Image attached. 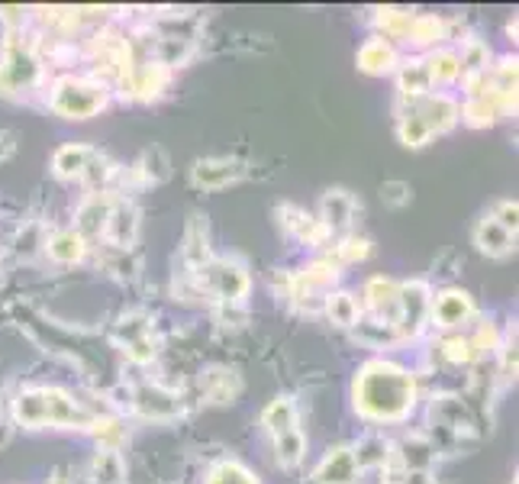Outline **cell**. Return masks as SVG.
<instances>
[{
  "mask_svg": "<svg viewBox=\"0 0 519 484\" xmlns=\"http://www.w3.org/2000/svg\"><path fill=\"white\" fill-rule=\"evenodd\" d=\"M355 397L368 417L397 419L413 407V378L403 368L375 362L355 381Z\"/></svg>",
  "mask_w": 519,
  "mask_h": 484,
  "instance_id": "cell-1",
  "label": "cell"
},
{
  "mask_svg": "<svg viewBox=\"0 0 519 484\" xmlns=\"http://www.w3.org/2000/svg\"><path fill=\"white\" fill-rule=\"evenodd\" d=\"M20 419L42 427V423H88V413L58 391H32L20 397Z\"/></svg>",
  "mask_w": 519,
  "mask_h": 484,
  "instance_id": "cell-2",
  "label": "cell"
},
{
  "mask_svg": "<svg viewBox=\"0 0 519 484\" xmlns=\"http://www.w3.org/2000/svg\"><path fill=\"white\" fill-rule=\"evenodd\" d=\"M52 107L65 117H91L97 113V107H104V91L97 88V84H84V81H62L52 97Z\"/></svg>",
  "mask_w": 519,
  "mask_h": 484,
  "instance_id": "cell-3",
  "label": "cell"
},
{
  "mask_svg": "<svg viewBox=\"0 0 519 484\" xmlns=\"http://www.w3.org/2000/svg\"><path fill=\"white\" fill-rule=\"evenodd\" d=\"M242 165L239 161H229V159H210V161H200L197 169H194V181L203 187H223L229 181L242 175Z\"/></svg>",
  "mask_w": 519,
  "mask_h": 484,
  "instance_id": "cell-4",
  "label": "cell"
},
{
  "mask_svg": "<svg viewBox=\"0 0 519 484\" xmlns=\"http://www.w3.org/2000/svg\"><path fill=\"white\" fill-rule=\"evenodd\" d=\"M359 475V465H355V455L349 449L329 452L326 462L320 468V481L323 484H351Z\"/></svg>",
  "mask_w": 519,
  "mask_h": 484,
  "instance_id": "cell-5",
  "label": "cell"
},
{
  "mask_svg": "<svg viewBox=\"0 0 519 484\" xmlns=\"http://www.w3.org/2000/svg\"><path fill=\"white\" fill-rule=\"evenodd\" d=\"M210 284H213L223 298H242L248 288V278L239 265H229V262H216L210 268Z\"/></svg>",
  "mask_w": 519,
  "mask_h": 484,
  "instance_id": "cell-6",
  "label": "cell"
},
{
  "mask_svg": "<svg viewBox=\"0 0 519 484\" xmlns=\"http://www.w3.org/2000/svg\"><path fill=\"white\" fill-rule=\"evenodd\" d=\"M432 314H436V320H439L442 326H458V323L468 320V314H471V300H468V294L445 290V294L436 300Z\"/></svg>",
  "mask_w": 519,
  "mask_h": 484,
  "instance_id": "cell-7",
  "label": "cell"
},
{
  "mask_svg": "<svg viewBox=\"0 0 519 484\" xmlns=\"http://www.w3.org/2000/svg\"><path fill=\"white\" fill-rule=\"evenodd\" d=\"M400 307H403V314H407V333H416L420 320H423V310L429 307V298H426V284L413 281L407 288L400 290Z\"/></svg>",
  "mask_w": 519,
  "mask_h": 484,
  "instance_id": "cell-8",
  "label": "cell"
},
{
  "mask_svg": "<svg viewBox=\"0 0 519 484\" xmlns=\"http://www.w3.org/2000/svg\"><path fill=\"white\" fill-rule=\"evenodd\" d=\"M136 403L145 413H152V417H171V413L177 411V397L165 394V391H159V387H139Z\"/></svg>",
  "mask_w": 519,
  "mask_h": 484,
  "instance_id": "cell-9",
  "label": "cell"
},
{
  "mask_svg": "<svg viewBox=\"0 0 519 484\" xmlns=\"http://www.w3.org/2000/svg\"><path fill=\"white\" fill-rule=\"evenodd\" d=\"M478 242L480 249L490 252V255H500V252L510 249V229H504V226L497 223V220H484L478 229Z\"/></svg>",
  "mask_w": 519,
  "mask_h": 484,
  "instance_id": "cell-10",
  "label": "cell"
},
{
  "mask_svg": "<svg viewBox=\"0 0 519 484\" xmlns=\"http://www.w3.org/2000/svg\"><path fill=\"white\" fill-rule=\"evenodd\" d=\"M107 229H110V239L117 242V246H126V242H133V236H136V213L129 207H120L117 213L107 217Z\"/></svg>",
  "mask_w": 519,
  "mask_h": 484,
  "instance_id": "cell-11",
  "label": "cell"
},
{
  "mask_svg": "<svg viewBox=\"0 0 519 484\" xmlns=\"http://www.w3.org/2000/svg\"><path fill=\"white\" fill-rule=\"evenodd\" d=\"M351 217V197L345 191H329L323 201V220L329 226H345Z\"/></svg>",
  "mask_w": 519,
  "mask_h": 484,
  "instance_id": "cell-12",
  "label": "cell"
},
{
  "mask_svg": "<svg viewBox=\"0 0 519 484\" xmlns=\"http://www.w3.org/2000/svg\"><path fill=\"white\" fill-rule=\"evenodd\" d=\"M88 159H91V149H84V145H65L56 155V169L58 175H78V171L88 169Z\"/></svg>",
  "mask_w": 519,
  "mask_h": 484,
  "instance_id": "cell-13",
  "label": "cell"
},
{
  "mask_svg": "<svg viewBox=\"0 0 519 484\" xmlns=\"http://www.w3.org/2000/svg\"><path fill=\"white\" fill-rule=\"evenodd\" d=\"M84 252V239L78 233H58L48 242V255L58 258V262H74Z\"/></svg>",
  "mask_w": 519,
  "mask_h": 484,
  "instance_id": "cell-14",
  "label": "cell"
},
{
  "mask_svg": "<svg viewBox=\"0 0 519 484\" xmlns=\"http://www.w3.org/2000/svg\"><path fill=\"white\" fill-rule=\"evenodd\" d=\"M391 65H394V52L387 42L375 39L361 48V68H368V72H387Z\"/></svg>",
  "mask_w": 519,
  "mask_h": 484,
  "instance_id": "cell-15",
  "label": "cell"
},
{
  "mask_svg": "<svg viewBox=\"0 0 519 484\" xmlns=\"http://www.w3.org/2000/svg\"><path fill=\"white\" fill-rule=\"evenodd\" d=\"M264 423L274 429V433H288V429H294V403L290 401H274L272 407H268V413H264Z\"/></svg>",
  "mask_w": 519,
  "mask_h": 484,
  "instance_id": "cell-16",
  "label": "cell"
},
{
  "mask_svg": "<svg viewBox=\"0 0 519 484\" xmlns=\"http://www.w3.org/2000/svg\"><path fill=\"white\" fill-rule=\"evenodd\" d=\"M355 455V465H377V462L387 459V443L384 439H377V436H371V439H365V443L359 445V452H351Z\"/></svg>",
  "mask_w": 519,
  "mask_h": 484,
  "instance_id": "cell-17",
  "label": "cell"
},
{
  "mask_svg": "<svg viewBox=\"0 0 519 484\" xmlns=\"http://www.w3.org/2000/svg\"><path fill=\"white\" fill-rule=\"evenodd\" d=\"M278 455L284 465H294L300 455H304V436L297 433V429H288V433L278 436Z\"/></svg>",
  "mask_w": 519,
  "mask_h": 484,
  "instance_id": "cell-18",
  "label": "cell"
},
{
  "mask_svg": "<svg viewBox=\"0 0 519 484\" xmlns=\"http://www.w3.org/2000/svg\"><path fill=\"white\" fill-rule=\"evenodd\" d=\"M210 484H255V478L239 465H220L213 475H210Z\"/></svg>",
  "mask_w": 519,
  "mask_h": 484,
  "instance_id": "cell-19",
  "label": "cell"
},
{
  "mask_svg": "<svg viewBox=\"0 0 519 484\" xmlns=\"http://www.w3.org/2000/svg\"><path fill=\"white\" fill-rule=\"evenodd\" d=\"M329 314H333V320L336 323H355L359 307H355V300H351L349 294H339V298L329 300Z\"/></svg>",
  "mask_w": 519,
  "mask_h": 484,
  "instance_id": "cell-20",
  "label": "cell"
},
{
  "mask_svg": "<svg viewBox=\"0 0 519 484\" xmlns=\"http://www.w3.org/2000/svg\"><path fill=\"white\" fill-rule=\"evenodd\" d=\"M381 197L387 203H407L410 201V187L407 185H400V181H387V185H381Z\"/></svg>",
  "mask_w": 519,
  "mask_h": 484,
  "instance_id": "cell-21",
  "label": "cell"
},
{
  "mask_svg": "<svg viewBox=\"0 0 519 484\" xmlns=\"http://www.w3.org/2000/svg\"><path fill=\"white\" fill-rule=\"evenodd\" d=\"M490 220H497V223L504 226V229H516V203H500V213L497 217H490Z\"/></svg>",
  "mask_w": 519,
  "mask_h": 484,
  "instance_id": "cell-22",
  "label": "cell"
}]
</instances>
